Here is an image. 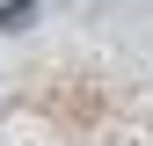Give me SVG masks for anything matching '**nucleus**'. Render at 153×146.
Returning <instances> with one entry per match:
<instances>
[{
    "mask_svg": "<svg viewBox=\"0 0 153 146\" xmlns=\"http://www.w3.org/2000/svg\"><path fill=\"white\" fill-rule=\"evenodd\" d=\"M36 22V0H7V7H0V29H29Z\"/></svg>",
    "mask_w": 153,
    "mask_h": 146,
    "instance_id": "nucleus-1",
    "label": "nucleus"
}]
</instances>
